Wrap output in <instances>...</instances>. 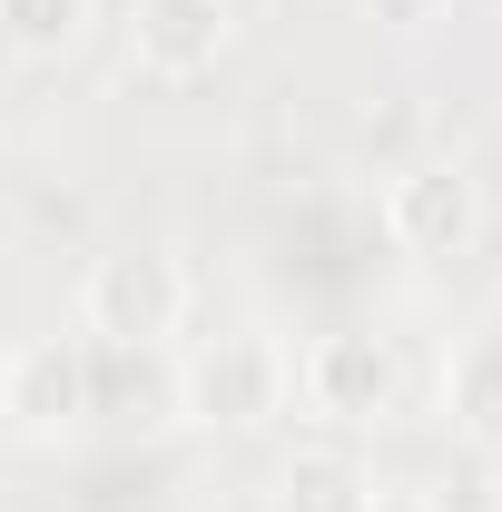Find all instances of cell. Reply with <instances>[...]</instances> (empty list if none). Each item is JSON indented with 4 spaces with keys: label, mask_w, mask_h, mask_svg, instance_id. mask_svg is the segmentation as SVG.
<instances>
[{
    "label": "cell",
    "mask_w": 502,
    "mask_h": 512,
    "mask_svg": "<svg viewBox=\"0 0 502 512\" xmlns=\"http://www.w3.org/2000/svg\"><path fill=\"white\" fill-rule=\"evenodd\" d=\"M276 512H384L375 463H355L345 444H315L276 473Z\"/></svg>",
    "instance_id": "obj_7"
},
{
    "label": "cell",
    "mask_w": 502,
    "mask_h": 512,
    "mask_svg": "<svg viewBox=\"0 0 502 512\" xmlns=\"http://www.w3.org/2000/svg\"><path fill=\"white\" fill-rule=\"evenodd\" d=\"M79 325H89L99 345H119V355L168 345V335L188 325V266H178L168 247H109V256H89V276H79Z\"/></svg>",
    "instance_id": "obj_2"
},
{
    "label": "cell",
    "mask_w": 502,
    "mask_h": 512,
    "mask_svg": "<svg viewBox=\"0 0 502 512\" xmlns=\"http://www.w3.org/2000/svg\"><path fill=\"white\" fill-rule=\"evenodd\" d=\"M365 10H375V20H394V30H414V20H434L443 0H365Z\"/></svg>",
    "instance_id": "obj_10"
},
{
    "label": "cell",
    "mask_w": 502,
    "mask_h": 512,
    "mask_svg": "<svg viewBox=\"0 0 502 512\" xmlns=\"http://www.w3.org/2000/svg\"><path fill=\"white\" fill-rule=\"evenodd\" d=\"M227 40H237L227 0H128V60L148 79H197V69H217Z\"/></svg>",
    "instance_id": "obj_6"
},
{
    "label": "cell",
    "mask_w": 502,
    "mask_h": 512,
    "mask_svg": "<svg viewBox=\"0 0 502 512\" xmlns=\"http://www.w3.org/2000/svg\"><path fill=\"white\" fill-rule=\"evenodd\" d=\"M296 394H306L315 424H384L394 394H404V365H394L384 335L335 325V335H315L306 355H296Z\"/></svg>",
    "instance_id": "obj_3"
},
{
    "label": "cell",
    "mask_w": 502,
    "mask_h": 512,
    "mask_svg": "<svg viewBox=\"0 0 502 512\" xmlns=\"http://www.w3.org/2000/svg\"><path fill=\"white\" fill-rule=\"evenodd\" d=\"M89 20H99V0H0V40L20 60H60Z\"/></svg>",
    "instance_id": "obj_9"
},
{
    "label": "cell",
    "mask_w": 502,
    "mask_h": 512,
    "mask_svg": "<svg viewBox=\"0 0 502 512\" xmlns=\"http://www.w3.org/2000/svg\"><path fill=\"white\" fill-rule=\"evenodd\" d=\"M443 414L473 453H502V335H473L443 365Z\"/></svg>",
    "instance_id": "obj_8"
},
{
    "label": "cell",
    "mask_w": 502,
    "mask_h": 512,
    "mask_svg": "<svg viewBox=\"0 0 502 512\" xmlns=\"http://www.w3.org/2000/svg\"><path fill=\"white\" fill-rule=\"evenodd\" d=\"M89 414V355L69 335H30L0 355V424L10 434H69Z\"/></svg>",
    "instance_id": "obj_5"
},
{
    "label": "cell",
    "mask_w": 502,
    "mask_h": 512,
    "mask_svg": "<svg viewBox=\"0 0 502 512\" xmlns=\"http://www.w3.org/2000/svg\"><path fill=\"white\" fill-rule=\"evenodd\" d=\"M296 394V355L266 335V325H227V335H197L188 365H178V414L217 424V434H247L266 414H286Z\"/></svg>",
    "instance_id": "obj_1"
},
{
    "label": "cell",
    "mask_w": 502,
    "mask_h": 512,
    "mask_svg": "<svg viewBox=\"0 0 502 512\" xmlns=\"http://www.w3.org/2000/svg\"><path fill=\"white\" fill-rule=\"evenodd\" d=\"M384 237H394L404 256H463L473 237H483V178L453 168V158L394 168V188H384Z\"/></svg>",
    "instance_id": "obj_4"
}]
</instances>
